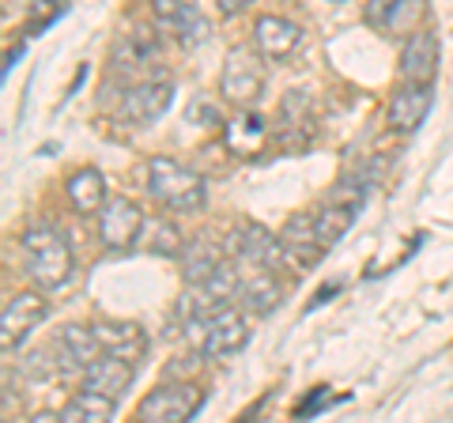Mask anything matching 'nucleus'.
<instances>
[{
	"label": "nucleus",
	"instance_id": "nucleus-1",
	"mask_svg": "<svg viewBox=\"0 0 453 423\" xmlns=\"http://www.w3.org/2000/svg\"><path fill=\"white\" fill-rule=\"evenodd\" d=\"M23 265H27V276L38 284V291H57L73 280V250L53 227H31L23 231Z\"/></svg>",
	"mask_w": 453,
	"mask_h": 423
},
{
	"label": "nucleus",
	"instance_id": "nucleus-2",
	"mask_svg": "<svg viewBox=\"0 0 453 423\" xmlns=\"http://www.w3.org/2000/svg\"><path fill=\"white\" fill-rule=\"evenodd\" d=\"M148 189L159 204L174 208V212H196L204 208V178L189 171L186 163L155 155L148 163Z\"/></svg>",
	"mask_w": 453,
	"mask_h": 423
},
{
	"label": "nucleus",
	"instance_id": "nucleus-3",
	"mask_svg": "<svg viewBox=\"0 0 453 423\" xmlns=\"http://www.w3.org/2000/svg\"><path fill=\"white\" fill-rule=\"evenodd\" d=\"M265 91V73H261V58L246 46H234L223 61V73H219V95L226 98L231 106H253Z\"/></svg>",
	"mask_w": 453,
	"mask_h": 423
},
{
	"label": "nucleus",
	"instance_id": "nucleus-4",
	"mask_svg": "<svg viewBox=\"0 0 453 423\" xmlns=\"http://www.w3.org/2000/svg\"><path fill=\"white\" fill-rule=\"evenodd\" d=\"M140 231H144V208L129 196H110L98 212V238L113 253L133 250L140 242Z\"/></svg>",
	"mask_w": 453,
	"mask_h": 423
},
{
	"label": "nucleus",
	"instance_id": "nucleus-5",
	"mask_svg": "<svg viewBox=\"0 0 453 423\" xmlns=\"http://www.w3.org/2000/svg\"><path fill=\"white\" fill-rule=\"evenodd\" d=\"M170 103H174V83L155 76V80H140L133 88L121 91V103H118V118L129 121V125H151L159 121Z\"/></svg>",
	"mask_w": 453,
	"mask_h": 423
},
{
	"label": "nucleus",
	"instance_id": "nucleus-6",
	"mask_svg": "<svg viewBox=\"0 0 453 423\" xmlns=\"http://www.w3.org/2000/svg\"><path fill=\"white\" fill-rule=\"evenodd\" d=\"M201 401H204V393L196 386H159L140 401L136 416L144 423H186L196 416Z\"/></svg>",
	"mask_w": 453,
	"mask_h": 423
},
{
	"label": "nucleus",
	"instance_id": "nucleus-7",
	"mask_svg": "<svg viewBox=\"0 0 453 423\" xmlns=\"http://www.w3.org/2000/svg\"><path fill=\"white\" fill-rule=\"evenodd\" d=\"M46 314H50V303L42 299L38 291H16L12 295V299L4 303V310H0V344H4V351L19 348L23 336L46 321Z\"/></svg>",
	"mask_w": 453,
	"mask_h": 423
},
{
	"label": "nucleus",
	"instance_id": "nucleus-8",
	"mask_svg": "<svg viewBox=\"0 0 453 423\" xmlns=\"http://www.w3.org/2000/svg\"><path fill=\"white\" fill-rule=\"evenodd\" d=\"M238 265V299L250 314H273L283 299V288H280V273L265 269L257 261H246V258H234Z\"/></svg>",
	"mask_w": 453,
	"mask_h": 423
},
{
	"label": "nucleus",
	"instance_id": "nucleus-9",
	"mask_svg": "<svg viewBox=\"0 0 453 423\" xmlns=\"http://www.w3.org/2000/svg\"><path fill=\"white\" fill-rule=\"evenodd\" d=\"M246 341H250L246 318L238 314L231 303H226V306L216 310V314H208V321H204L201 356H208V359H226V356H234V351H242Z\"/></svg>",
	"mask_w": 453,
	"mask_h": 423
},
{
	"label": "nucleus",
	"instance_id": "nucleus-10",
	"mask_svg": "<svg viewBox=\"0 0 453 423\" xmlns=\"http://www.w3.org/2000/svg\"><path fill=\"white\" fill-rule=\"evenodd\" d=\"M303 46V27L295 19L283 16H261L257 27H253V50L261 53L265 61H291Z\"/></svg>",
	"mask_w": 453,
	"mask_h": 423
},
{
	"label": "nucleus",
	"instance_id": "nucleus-11",
	"mask_svg": "<svg viewBox=\"0 0 453 423\" xmlns=\"http://www.w3.org/2000/svg\"><path fill=\"white\" fill-rule=\"evenodd\" d=\"M280 242H283V250H288L291 265H299V269L318 265L321 253L329 250V246L321 242V235H318V212H295V216L283 223Z\"/></svg>",
	"mask_w": 453,
	"mask_h": 423
},
{
	"label": "nucleus",
	"instance_id": "nucleus-12",
	"mask_svg": "<svg viewBox=\"0 0 453 423\" xmlns=\"http://www.w3.org/2000/svg\"><path fill=\"white\" fill-rule=\"evenodd\" d=\"M431 83H416V80H404L401 88L393 91L389 98V129L396 133H416L423 118L431 114Z\"/></svg>",
	"mask_w": 453,
	"mask_h": 423
},
{
	"label": "nucleus",
	"instance_id": "nucleus-13",
	"mask_svg": "<svg viewBox=\"0 0 453 423\" xmlns=\"http://www.w3.org/2000/svg\"><path fill=\"white\" fill-rule=\"evenodd\" d=\"M234 258H246V261H257L265 265V269L280 273L283 265H288V250H283V242L276 235H268L261 223H242L234 235Z\"/></svg>",
	"mask_w": 453,
	"mask_h": 423
},
{
	"label": "nucleus",
	"instance_id": "nucleus-14",
	"mask_svg": "<svg viewBox=\"0 0 453 423\" xmlns=\"http://www.w3.org/2000/svg\"><path fill=\"white\" fill-rule=\"evenodd\" d=\"M57 363L68 366V371H88V366L103 356V344L95 336V326H65L57 333Z\"/></svg>",
	"mask_w": 453,
	"mask_h": 423
},
{
	"label": "nucleus",
	"instance_id": "nucleus-15",
	"mask_svg": "<svg viewBox=\"0 0 453 423\" xmlns=\"http://www.w3.org/2000/svg\"><path fill=\"white\" fill-rule=\"evenodd\" d=\"M95 336L98 344H103V351H110V356H121L129 363H140L148 351V333L136 326V321H95Z\"/></svg>",
	"mask_w": 453,
	"mask_h": 423
},
{
	"label": "nucleus",
	"instance_id": "nucleus-16",
	"mask_svg": "<svg viewBox=\"0 0 453 423\" xmlns=\"http://www.w3.org/2000/svg\"><path fill=\"white\" fill-rule=\"evenodd\" d=\"M133 371H136V363L103 351V356H98L88 371H83V386L98 389V393H110V397L121 401L125 393H129V386H133Z\"/></svg>",
	"mask_w": 453,
	"mask_h": 423
},
{
	"label": "nucleus",
	"instance_id": "nucleus-17",
	"mask_svg": "<svg viewBox=\"0 0 453 423\" xmlns=\"http://www.w3.org/2000/svg\"><path fill=\"white\" fill-rule=\"evenodd\" d=\"M438 73V38L431 31H412L401 50V76L416 83H431Z\"/></svg>",
	"mask_w": 453,
	"mask_h": 423
},
{
	"label": "nucleus",
	"instance_id": "nucleus-18",
	"mask_svg": "<svg viewBox=\"0 0 453 423\" xmlns=\"http://www.w3.org/2000/svg\"><path fill=\"white\" fill-rule=\"evenodd\" d=\"M68 201L80 216H95V212H103V204L110 201V189H106V178L95 171V166H80V171L68 174Z\"/></svg>",
	"mask_w": 453,
	"mask_h": 423
},
{
	"label": "nucleus",
	"instance_id": "nucleus-19",
	"mask_svg": "<svg viewBox=\"0 0 453 423\" xmlns=\"http://www.w3.org/2000/svg\"><path fill=\"white\" fill-rule=\"evenodd\" d=\"M118 416V397H110V393H98V389H88L83 386L73 401L65 404L61 419H73V423H106Z\"/></svg>",
	"mask_w": 453,
	"mask_h": 423
},
{
	"label": "nucleus",
	"instance_id": "nucleus-20",
	"mask_svg": "<svg viewBox=\"0 0 453 423\" xmlns=\"http://www.w3.org/2000/svg\"><path fill=\"white\" fill-rule=\"evenodd\" d=\"M223 140H226V148H231L234 155H253L261 148V140H265V118L253 114L250 106H242V114H234L231 121L223 125Z\"/></svg>",
	"mask_w": 453,
	"mask_h": 423
},
{
	"label": "nucleus",
	"instance_id": "nucleus-21",
	"mask_svg": "<svg viewBox=\"0 0 453 423\" xmlns=\"http://www.w3.org/2000/svg\"><path fill=\"white\" fill-rule=\"evenodd\" d=\"M223 261H226L223 250L211 238H196V242L181 250V276H186V284H204Z\"/></svg>",
	"mask_w": 453,
	"mask_h": 423
},
{
	"label": "nucleus",
	"instance_id": "nucleus-22",
	"mask_svg": "<svg viewBox=\"0 0 453 423\" xmlns=\"http://www.w3.org/2000/svg\"><path fill=\"white\" fill-rule=\"evenodd\" d=\"M140 250L155 253V258H181V250H186V242H181V231L174 227L170 219H144V231H140Z\"/></svg>",
	"mask_w": 453,
	"mask_h": 423
},
{
	"label": "nucleus",
	"instance_id": "nucleus-23",
	"mask_svg": "<svg viewBox=\"0 0 453 423\" xmlns=\"http://www.w3.org/2000/svg\"><path fill=\"white\" fill-rule=\"evenodd\" d=\"M356 208H359L356 201H348V204L329 201V204L318 208V235H321L325 246H336L340 238H344V231L356 223Z\"/></svg>",
	"mask_w": 453,
	"mask_h": 423
},
{
	"label": "nucleus",
	"instance_id": "nucleus-24",
	"mask_svg": "<svg viewBox=\"0 0 453 423\" xmlns=\"http://www.w3.org/2000/svg\"><path fill=\"white\" fill-rule=\"evenodd\" d=\"M423 12H427V0H393L389 12H386V19H381V27L393 31V35L416 31L419 19H423Z\"/></svg>",
	"mask_w": 453,
	"mask_h": 423
},
{
	"label": "nucleus",
	"instance_id": "nucleus-25",
	"mask_svg": "<svg viewBox=\"0 0 453 423\" xmlns=\"http://www.w3.org/2000/svg\"><path fill=\"white\" fill-rule=\"evenodd\" d=\"M151 12L170 27V31H174L178 23H186L189 16H196L201 4H196V0H151Z\"/></svg>",
	"mask_w": 453,
	"mask_h": 423
},
{
	"label": "nucleus",
	"instance_id": "nucleus-26",
	"mask_svg": "<svg viewBox=\"0 0 453 423\" xmlns=\"http://www.w3.org/2000/svg\"><path fill=\"white\" fill-rule=\"evenodd\" d=\"M174 35L186 42V46H196V42H204V38H208V19L201 16V12H196V16H189L186 23H178V27H174Z\"/></svg>",
	"mask_w": 453,
	"mask_h": 423
},
{
	"label": "nucleus",
	"instance_id": "nucleus-27",
	"mask_svg": "<svg viewBox=\"0 0 453 423\" xmlns=\"http://www.w3.org/2000/svg\"><path fill=\"white\" fill-rule=\"evenodd\" d=\"M389 4H393V0H371V4H366V19H371V23H378V27H381V19H386Z\"/></svg>",
	"mask_w": 453,
	"mask_h": 423
},
{
	"label": "nucleus",
	"instance_id": "nucleus-28",
	"mask_svg": "<svg viewBox=\"0 0 453 423\" xmlns=\"http://www.w3.org/2000/svg\"><path fill=\"white\" fill-rule=\"evenodd\" d=\"M253 0H219V12L223 16H238V12H246Z\"/></svg>",
	"mask_w": 453,
	"mask_h": 423
},
{
	"label": "nucleus",
	"instance_id": "nucleus-29",
	"mask_svg": "<svg viewBox=\"0 0 453 423\" xmlns=\"http://www.w3.org/2000/svg\"><path fill=\"white\" fill-rule=\"evenodd\" d=\"M321 389H325V386H321ZM321 389H318V393H310V401H306V404H299V416H306L310 408H321V404H325V393H321Z\"/></svg>",
	"mask_w": 453,
	"mask_h": 423
},
{
	"label": "nucleus",
	"instance_id": "nucleus-30",
	"mask_svg": "<svg viewBox=\"0 0 453 423\" xmlns=\"http://www.w3.org/2000/svg\"><path fill=\"white\" fill-rule=\"evenodd\" d=\"M333 4H340V0H333Z\"/></svg>",
	"mask_w": 453,
	"mask_h": 423
}]
</instances>
